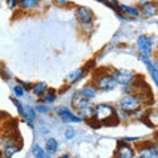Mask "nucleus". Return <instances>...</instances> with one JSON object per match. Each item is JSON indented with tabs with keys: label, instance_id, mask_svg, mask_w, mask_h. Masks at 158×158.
<instances>
[{
	"label": "nucleus",
	"instance_id": "nucleus-12",
	"mask_svg": "<svg viewBox=\"0 0 158 158\" xmlns=\"http://www.w3.org/2000/svg\"><path fill=\"white\" fill-rule=\"evenodd\" d=\"M137 156L141 158H156L158 157V149L157 148H144V149L138 150Z\"/></svg>",
	"mask_w": 158,
	"mask_h": 158
},
{
	"label": "nucleus",
	"instance_id": "nucleus-25",
	"mask_svg": "<svg viewBox=\"0 0 158 158\" xmlns=\"http://www.w3.org/2000/svg\"><path fill=\"white\" fill-rule=\"evenodd\" d=\"M74 136H75V131H74V129H70V128H69V129L65 132V137L69 138V140L74 138Z\"/></svg>",
	"mask_w": 158,
	"mask_h": 158
},
{
	"label": "nucleus",
	"instance_id": "nucleus-20",
	"mask_svg": "<svg viewBox=\"0 0 158 158\" xmlns=\"http://www.w3.org/2000/svg\"><path fill=\"white\" fill-rule=\"evenodd\" d=\"M83 75V69H75L70 75L67 77V81L70 82V83H73V82H77L78 79H81V77Z\"/></svg>",
	"mask_w": 158,
	"mask_h": 158
},
{
	"label": "nucleus",
	"instance_id": "nucleus-3",
	"mask_svg": "<svg viewBox=\"0 0 158 158\" xmlns=\"http://www.w3.org/2000/svg\"><path fill=\"white\" fill-rule=\"evenodd\" d=\"M116 86H117V81L111 74H102V75L96 78V87L99 90L112 91L113 88H116Z\"/></svg>",
	"mask_w": 158,
	"mask_h": 158
},
{
	"label": "nucleus",
	"instance_id": "nucleus-30",
	"mask_svg": "<svg viewBox=\"0 0 158 158\" xmlns=\"http://www.w3.org/2000/svg\"><path fill=\"white\" fill-rule=\"evenodd\" d=\"M103 2H104V0H103Z\"/></svg>",
	"mask_w": 158,
	"mask_h": 158
},
{
	"label": "nucleus",
	"instance_id": "nucleus-17",
	"mask_svg": "<svg viewBox=\"0 0 158 158\" xmlns=\"http://www.w3.org/2000/svg\"><path fill=\"white\" fill-rule=\"evenodd\" d=\"M45 91H46V83L45 82H38L32 87V92L34 95H38V96L42 95Z\"/></svg>",
	"mask_w": 158,
	"mask_h": 158
},
{
	"label": "nucleus",
	"instance_id": "nucleus-21",
	"mask_svg": "<svg viewBox=\"0 0 158 158\" xmlns=\"http://www.w3.org/2000/svg\"><path fill=\"white\" fill-rule=\"evenodd\" d=\"M20 150V146H15V145H9V146H4V156L6 157H11L15 153H17Z\"/></svg>",
	"mask_w": 158,
	"mask_h": 158
},
{
	"label": "nucleus",
	"instance_id": "nucleus-8",
	"mask_svg": "<svg viewBox=\"0 0 158 158\" xmlns=\"http://www.w3.org/2000/svg\"><path fill=\"white\" fill-rule=\"evenodd\" d=\"M138 12H140L144 17H152L158 12V6L156 3H145L140 7Z\"/></svg>",
	"mask_w": 158,
	"mask_h": 158
},
{
	"label": "nucleus",
	"instance_id": "nucleus-13",
	"mask_svg": "<svg viewBox=\"0 0 158 158\" xmlns=\"http://www.w3.org/2000/svg\"><path fill=\"white\" fill-rule=\"evenodd\" d=\"M21 116L25 118V120L32 121V120H34V117H36V111H34L31 106H24L23 111H21Z\"/></svg>",
	"mask_w": 158,
	"mask_h": 158
},
{
	"label": "nucleus",
	"instance_id": "nucleus-22",
	"mask_svg": "<svg viewBox=\"0 0 158 158\" xmlns=\"http://www.w3.org/2000/svg\"><path fill=\"white\" fill-rule=\"evenodd\" d=\"M32 156L34 157H37V158H44L46 154H45V152H44L42 148H40V146H33L32 148Z\"/></svg>",
	"mask_w": 158,
	"mask_h": 158
},
{
	"label": "nucleus",
	"instance_id": "nucleus-10",
	"mask_svg": "<svg viewBox=\"0 0 158 158\" xmlns=\"http://www.w3.org/2000/svg\"><path fill=\"white\" fill-rule=\"evenodd\" d=\"M73 106L77 108V110H81V108L86 107V106H90V103H88V99L85 98L82 95L81 92H78L75 96L73 98Z\"/></svg>",
	"mask_w": 158,
	"mask_h": 158
},
{
	"label": "nucleus",
	"instance_id": "nucleus-14",
	"mask_svg": "<svg viewBox=\"0 0 158 158\" xmlns=\"http://www.w3.org/2000/svg\"><path fill=\"white\" fill-rule=\"evenodd\" d=\"M40 0H17V6L23 9H33L38 6Z\"/></svg>",
	"mask_w": 158,
	"mask_h": 158
},
{
	"label": "nucleus",
	"instance_id": "nucleus-2",
	"mask_svg": "<svg viewBox=\"0 0 158 158\" xmlns=\"http://www.w3.org/2000/svg\"><path fill=\"white\" fill-rule=\"evenodd\" d=\"M141 104H142V99L138 95H127L120 102V107L125 112H135L141 107Z\"/></svg>",
	"mask_w": 158,
	"mask_h": 158
},
{
	"label": "nucleus",
	"instance_id": "nucleus-15",
	"mask_svg": "<svg viewBox=\"0 0 158 158\" xmlns=\"http://www.w3.org/2000/svg\"><path fill=\"white\" fill-rule=\"evenodd\" d=\"M144 62H145V65H146V67H148V70H149L152 78L154 79L156 85H157V87H158V70L156 69V66H154V65H152V62H150V61H148L145 57H144Z\"/></svg>",
	"mask_w": 158,
	"mask_h": 158
},
{
	"label": "nucleus",
	"instance_id": "nucleus-27",
	"mask_svg": "<svg viewBox=\"0 0 158 158\" xmlns=\"http://www.w3.org/2000/svg\"><path fill=\"white\" fill-rule=\"evenodd\" d=\"M37 110H38L40 112H44V113H46V112L50 111V110H49V108H48L46 106H41V104H40V106L37 107Z\"/></svg>",
	"mask_w": 158,
	"mask_h": 158
},
{
	"label": "nucleus",
	"instance_id": "nucleus-18",
	"mask_svg": "<svg viewBox=\"0 0 158 158\" xmlns=\"http://www.w3.org/2000/svg\"><path fill=\"white\" fill-rule=\"evenodd\" d=\"M58 150V142L57 140H54V138H49L46 141V152L50 153V154H54Z\"/></svg>",
	"mask_w": 158,
	"mask_h": 158
},
{
	"label": "nucleus",
	"instance_id": "nucleus-9",
	"mask_svg": "<svg viewBox=\"0 0 158 158\" xmlns=\"http://www.w3.org/2000/svg\"><path fill=\"white\" fill-rule=\"evenodd\" d=\"M116 156L118 158H132L135 156V152L133 149L127 145V144H123V142H118V146H117V150H116Z\"/></svg>",
	"mask_w": 158,
	"mask_h": 158
},
{
	"label": "nucleus",
	"instance_id": "nucleus-23",
	"mask_svg": "<svg viewBox=\"0 0 158 158\" xmlns=\"http://www.w3.org/2000/svg\"><path fill=\"white\" fill-rule=\"evenodd\" d=\"M13 94L16 95L17 98H23L25 95V88H24L23 85H19V86H15L13 87Z\"/></svg>",
	"mask_w": 158,
	"mask_h": 158
},
{
	"label": "nucleus",
	"instance_id": "nucleus-28",
	"mask_svg": "<svg viewBox=\"0 0 158 158\" xmlns=\"http://www.w3.org/2000/svg\"><path fill=\"white\" fill-rule=\"evenodd\" d=\"M54 2L58 3V4H62V6H63V4H67L69 3V0H54Z\"/></svg>",
	"mask_w": 158,
	"mask_h": 158
},
{
	"label": "nucleus",
	"instance_id": "nucleus-29",
	"mask_svg": "<svg viewBox=\"0 0 158 158\" xmlns=\"http://www.w3.org/2000/svg\"><path fill=\"white\" fill-rule=\"evenodd\" d=\"M3 157V154H2V153H0V158H2Z\"/></svg>",
	"mask_w": 158,
	"mask_h": 158
},
{
	"label": "nucleus",
	"instance_id": "nucleus-7",
	"mask_svg": "<svg viewBox=\"0 0 158 158\" xmlns=\"http://www.w3.org/2000/svg\"><path fill=\"white\" fill-rule=\"evenodd\" d=\"M57 113L61 116V118L65 123H81L83 120L81 116L74 115V113L70 110H67V108H63V107L57 108Z\"/></svg>",
	"mask_w": 158,
	"mask_h": 158
},
{
	"label": "nucleus",
	"instance_id": "nucleus-24",
	"mask_svg": "<svg viewBox=\"0 0 158 158\" xmlns=\"http://www.w3.org/2000/svg\"><path fill=\"white\" fill-rule=\"evenodd\" d=\"M42 99H44V102H46V103H52L56 100V95H54L53 91H49V92L45 91L42 94Z\"/></svg>",
	"mask_w": 158,
	"mask_h": 158
},
{
	"label": "nucleus",
	"instance_id": "nucleus-6",
	"mask_svg": "<svg viewBox=\"0 0 158 158\" xmlns=\"http://www.w3.org/2000/svg\"><path fill=\"white\" fill-rule=\"evenodd\" d=\"M75 15H77V19L83 24V25H88L94 19V13H92L91 9L87 8V7H83V6L77 8Z\"/></svg>",
	"mask_w": 158,
	"mask_h": 158
},
{
	"label": "nucleus",
	"instance_id": "nucleus-16",
	"mask_svg": "<svg viewBox=\"0 0 158 158\" xmlns=\"http://www.w3.org/2000/svg\"><path fill=\"white\" fill-rule=\"evenodd\" d=\"M81 94L87 99H92L96 96V88L94 86H86L81 90Z\"/></svg>",
	"mask_w": 158,
	"mask_h": 158
},
{
	"label": "nucleus",
	"instance_id": "nucleus-5",
	"mask_svg": "<svg viewBox=\"0 0 158 158\" xmlns=\"http://www.w3.org/2000/svg\"><path fill=\"white\" fill-rule=\"evenodd\" d=\"M152 44H153V38L148 37V36H140L137 38V48L144 57L150 56L152 53Z\"/></svg>",
	"mask_w": 158,
	"mask_h": 158
},
{
	"label": "nucleus",
	"instance_id": "nucleus-19",
	"mask_svg": "<svg viewBox=\"0 0 158 158\" xmlns=\"http://www.w3.org/2000/svg\"><path fill=\"white\" fill-rule=\"evenodd\" d=\"M78 111H79V116H81L82 118H90V117L94 116V108H91L90 106H86V107H83Z\"/></svg>",
	"mask_w": 158,
	"mask_h": 158
},
{
	"label": "nucleus",
	"instance_id": "nucleus-26",
	"mask_svg": "<svg viewBox=\"0 0 158 158\" xmlns=\"http://www.w3.org/2000/svg\"><path fill=\"white\" fill-rule=\"evenodd\" d=\"M7 6L9 8H15L17 6V0H7Z\"/></svg>",
	"mask_w": 158,
	"mask_h": 158
},
{
	"label": "nucleus",
	"instance_id": "nucleus-1",
	"mask_svg": "<svg viewBox=\"0 0 158 158\" xmlns=\"http://www.w3.org/2000/svg\"><path fill=\"white\" fill-rule=\"evenodd\" d=\"M115 116V110L108 106V104H98L94 110V118L99 123H103V121H108Z\"/></svg>",
	"mask_w": 158,
	"mask_h": 158
},
{
	"label": "nucleus",
	"instance_id": "nucleus-11",
	"mask_svg": "<svg viewBox=\"0 0 158 158\" xmlns=\"http://www.w3.org/2000/svg\"><path fill=\"white\" fill-rule=\"evenodd\" d=\"M117 8L120 9L123 15H125V16H129V17L138 16V13H140L136 7H132V6H124V4H117Z\"/></svg>",
	"mask_w": 158,
	"mask_h": 158
},
{
	"label": "nucleus",
	"instance_id": "nucleus-4",
	"mask_svg": "<svg viewBox=\"0 0 158 158\" xmlns=\"http://www.w3.org/2000/svg\"><path fill=\"white\" fill-rule=\"evenodd\" d=\"M113 77L116 78L117 83L121 85V86H131L132 83H135V81H136L135 73H133L132 70H127V69H124V70L113 71Z\"/></svg>",
	"mask_w": 158,
	"mask_h": 158
}]
</instances>
